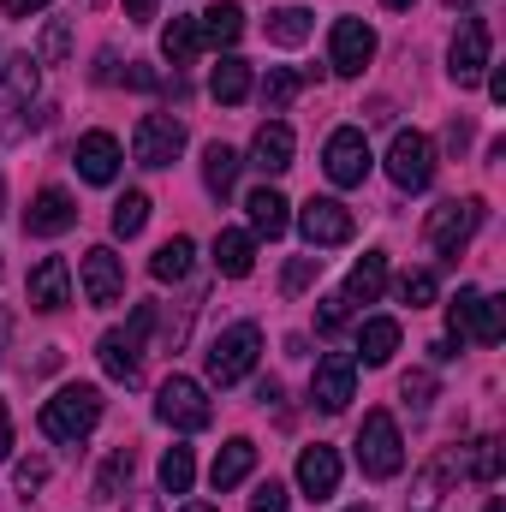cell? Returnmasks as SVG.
Instances as JSON below:
<instances>
[{
  "mask_svg": "<svg viewBox=\"0 0 506 512\" xmlns=\"http://www.w3.org/2000/svg\"><path fill=\"white\" fill-rule=\"evenodd\" d=\"M96 423H102V387H90V382L60 387V393L42 405V435L60 441V447H78Z\"/></svg>",
  "mask_w": 506,
  "mask_h": 512,
  "instance_id": "cell-1",
  "label": "cell"
},
{
  "mask_svg": "<svg viewBox=\"0 0 506 512\" xmlns=\"http://www.w3.org/2000/svg\"><path fill=\"white\" fill-rule=\"evenodd\" d=\"M256 358H262V328H256V322H233V328H221V334L209 340V352H203L209 382L215 387L245 382V376L256 370Z\"/></svg>",
  "mask_w": 506,
  "mask_h": 512,
  "instance_id": "cell-2",
  "label": "cell"
},
{
  "mask_svg": "<svg viewBox=\"0 0 506 512\" xmlns=\"http://www.w3.org/2000/svg\"><path fill=\"white\" fill-rule=\"evenodd\" d=\"M149 328H155V304H137L126 328H108V334H102L96 358H102V370H108L114 382L131 387L137 376H143V334H149Z\"/></svg>",
  "mask_w": 506,
  "mask_h": 512,
  "instance_id": "cell-3",
  "label": "cell"
},
{
  "mask_svg": "<svg viewBox=\"0 0 506 512\" xmlns=\"http://www.w3.org/2000/svg\"><path fill=\"white\" fill-rule=\"evenodd\" d=\"M155 417H161L167 429H179V435H197V429H209V417H215V405H209V387L191 382V376H167V382L155 387Z\"/></svg>",
  "mask_w": 506,
  "mask_h": 512,
  "instance_id": "cell-4",
  "label": "cell"
},
{
  "mask_svg": "<svg viewBox=\"0 0 506 512\" xmlns=\"http://www.w3.org/2000/svg\"><path fill=\"white\" fill-rule=\"evenodd\" d=\"M483 215H489V203H483V197H453V203L429 209V221H423V239H429L441 256H459L465 245H471V233L483 227Z\"/></svg>",
  "mask_w": 506,
  "mask_h": 512,
  "instance_id": "cell-5",
  "label": "cell"
},
{
  "mask_svg": "<svg viewBox=\"0 0 506 512\" xmlns=\"http://www.w3.org/2000/svg\"><path fill=\"white\" fill-rule=\"evenodd\" d=\"M358 465H364V477H399V465H405V441H399V423L387 417V411H370L364 417V429H358Z\"/></svg>",
  "mask_w": 506,
  "mask_h": 512,
  "instance_id": "cell-6",
  "label": "cell"
},
{
  "mask_svg": "<svg viewBox=\"0 0 506 512\" xmlns=\"http://www.w3.org/2000/svg\"><path fill=\"white\" fill-rule=\"evenodd\" d=\"M30 102H36V60L18 54L0 78V143H18L30 131Z\"/></svg>",
  "mask_w": 506,
  "mask_h": 512,
  "instance_id": "cell-7",
  "label": "cell"
},
{
  "mask_svg": "<svg viewBox=\"0 0 506 512\" xmlns=\"http://www.w3.org/2000/svg\"><path fill=\"white\" fill-rule=\"evenodd\" d=\"M387 179H393L399 191H429V179H435V143H429L423 131H393Z\"/></svg>",
  "mask_w": 506,
  "mask_h": 512,
  "instance_id": "cell-8",
  "label": "cell"
},
{
  "mask_svg": "<svg viewBox=\"0 0 506 512\" xmlns=\"http://www.w3.org/2000/svg\"><path fill=\"white\" fill-rule=\"evenodd\" d=\"M185 149V126L173 114H143L137 131H131V161L137 167H173Z\"/></svg>",
  "mask_w": 506,
  "mask_h": 512,
  "instance_id": "cell-9",
  "label": "cell"
},
{
  "mask_svg": "<svg viewBox=\"0 0 506 512\" xmlns=\"http://www.w3.org/2000/svg\"><path fill=\"white\" fill-rule=\"evenodd\" d=\"M310 399H316V411H346L352 399H358V358L352 352H328V358H316V376H310Z\"/></svg>",
  "mask_w": 506,
  "mask_h": 512,
  "instance_id": "cell-10",
  "label": "cell"
},
{
  "mask_svg": "<svg viewBox=\"0 0 506 512\" xmlns=\"http://www.w3.org/2000/svg\"><path fill=\"white\" fill-rule=\"evenodd\" d=\"M322 167H328V179H334L340 191L364 185V179H370V137L358 126H340L328 137V149H322Z\"/></svg>",
  "mask_w": 506,
  "mask_h": 512,
  "instance_id": "cell-11",
  "label": "cell"
},
{
  "mask_svg": "<svg viewBox=\"0 0 506 512\" xmlns=\"http://www.w3.org/2000/svg\"><path fill=\"white\" fill-rule=\"evenodd\" d=\"M370 60H376V30L364 18H334V30H328V66L340 78H358Z\"/></svg>",
  "mask_w": 506,
  "mask_h": 512,
  "instance_id": "cell-12",
  "label": "cell"
},
{
  "mask_svg": "<svg viewBox=\"0 0 506 512\" xmlns=\"http://www.w3.org/2000/svg\"><path fill=\"white\" fill-rule=\"evenodd\" d=\"M489 24L483 18H465L459 30H453V48H447V72H453V84H477L483 72H489Z\"/></svg>",
  "mask_w": 506,
  "mask_h": 512,
  "instance_id": "cell-13",
  "label": "cell"
},
{
  "mask_svg": "<svg viewBox=\"0 0 506 512\" xmlns=\"http://www.w3.org/2000/svg\"><path fill=\"white\" fill-rule=\"evenodd\" d=\"M78 227V203L60 191V185H42L36 197H30V209H24V233L30 239H60V233H72Z\"/></svg>",
  "mask_w": 506,
  "mask_h": 512,
  "instance_id": "cell-14",
  "label": "cell"
},
{
  "mask_svg": "<svg viewBox=\"0 0 506 512\" xmlns=\"http://www.w3.org/2000/svg\"><path fill=\"white\" fill-rule=\"evenodd\" d=\"M298 227H304V239L316 245V251H328V245H352V209L346 203H334V197H310L304 203V215H298Z\"/></svg>",
  "mask_w": 506,
  "mask_h": 512,
  "instance_id": "cell-15",
  "label": "cell"
},
{
  "mask_svg": "<svg viewBox=\"0 0 506 512\" xmlns=\"http://www.w3.org/2000/svg\"><path fill=\"white\" fill-rule=\"evenodd\" d=\"M24 298H30V310H42V316L66 310V304H72V268H66V256H42V262L30 268V280H24Z\"/></svg>",
  "mask_w": 506,
  "mask_h": 512,
  "instance_id": "cell-16",
  "label": "cell"
},
{
  "mask_svg": "<svg viewBox=\"0 0 506 512\" xmlns=\"http://www.w3.org/2000/svg\"><path fill=\"white\" fill-rule=\"evenodd\" d=\"M465 477V465H459V447H441L423 471H417V483H411V512H435L441 507V495L453 489Z\"/></svg>",
  "mask_w": 506,
  "mask_h": 512,
  "instance_id": "cell-17",
  "label": "cell"
},
{
  "mask_svg": "<svg viewBox=\"0 0 506 512\" xmlns=\"http://www.w3.org/2000/svg\"><path fill=\"white\" fill-rule=\"evenodd\" d=\"M84 298L90 304H120L126 298V262L108 251V245L84 251Z\"/></svg>",
  "mask_w": 506,
  "mask_h": 512,
  "instance_id": "cell-18",
  "label": "cell"
},
{
  "mask_svg": "<svg viewBox=\"0 0 506 512\" xmlns=\"http://www.w3.org/2000/svg\"><path fill=\"white\" fill-rule=\"evenodd\" d=\"M72 161H78V173H84L90 185H114V179H120V161H126V155H120V137H114V131H84V137H78V155H72Z\"/></svg>",
  "mask_w": 506,
  "mask_h": 512,
  "instance_id": "cell-19",
  "label": "cell"
},
{
  "mask_svg": "<svg viewBox=\"0 0 506 512\" xmlns=\"http://www.w3.org/2000/svg\"><path fill=\"white\" fill-rule=\"evenodd\" d=\"M298 489H304V501H328L340 489V453L334 447H304L298 453Z\"/></svg>",
  "mask_w": 506,
  "mask_h": 512,
  "instance_id": "cell-20",
  "label": "cell"
},
{
  "mask_svg": "<svg viewBox=\"0 0 506 512\" xmlns=\"http://www.w3.org/2000/svg\"><path fill=\"white\" fill-rule=\"evenodd\" d=\"M251 471H256V441L251 435H233V441H221V453H215V465H209V483H215V495H221V489H239Z\"/></svg>",
  "mask_w": 506,
  "mask_h": 512,
  "instance_id": "cell-21",
  "label": "cell"
},
{
  "mask_svg": "<svg viewBox=\"0 0 506 512\" xmlns=\"http://www.w3.org/2000/svg\"><path fill=\"white\" fill-rule=\"evenodd\" d=\"M292 149H298L292 126H286V120H268V126H256V137H251V167L286 173V167H292Z\"/></svg>",
  "mask_w": 506,
  "mask_h": 512,
  "instance_id": "cell-22",
  "label": "cell"
},
{
  "mask_svg": "<svg viewBox=\"0 0 506 512\" xmlns=\"http://www.w3.org/2000/svg\"><path fill=\"white\" fill-rule=\"evenodd\" d=\"M245 215H251V239H280L286 227H292V203L274 191V185H262L245 197Z\"/></svg>",
  "mask_w": 506,
  "mask_h": 512,
  "instance_id": "cell-23",
  "label": "cell"
},
{
  "mask_svg": "<svg viewBox=\"0 0 506 512\" xmlns=\"http://www.w3.org/2000/svg\"><path fill=\"white\" fill-rule=\"evenodd\" d=\"M197 36H203V48H227V54H233V42L245 36V6H239V0L209 6V12L197 18Z\"/></svg>",
  "mask_w": 506,
  "mask_h": 512,
  "instance_id": "cell-24",
  "label": "cell"
},
{
  "mask_svg": "<svg viewBox=\"0 0 506 512\" xmlns=\"http://www.w3.org/2000/svg\"><path fill=\"white\" fill-rule=\"evenodd\" d=\"M131 471H137V453L131 447H114L108 459H102V471H96V483H90V501H102V507H114L120 495L131 489Z\"/></svg>",
  "mask_w": 506,
  "mask_h": 512,
  "instance_id": "cell-25",
  "label": "cell"
},
{
  "mask_svg": "<svg viewBox=\"0 0 506 512\" xmlns=\"http://www.w3.org/2000/svg\"><path fill=\"white\" fill-rule=\"evenodd\" d=\"M209 96H215L221 108H239V102L251 96V60H239V54H221V66L209 72Z\"/></svg>",
  "mask_w": 506,
  "mask_h": 512,
  "instance_id": "cell-26",
  "label": "cell"
},
{
  "mask_svg": "<svg viewBox=\"0 0 506 512\" xmlns=\"http://www.w3.org/2000/svg\"><path fill=\"white\" fill-rule=\"evenodd\" d=\"M215 268H221L227 280H245V274L256 268V239L251 233H239V227L215 233Z\"/></svg>",
  "mask_w": 506,
  "mask_h": 512,
  "instance_id": "cell-27",
  "label": "cell"
},
{
  "mask_svg": "<svg viewBox=\"0 0 506 512\" xmlns=\"http://www.w3.org/2000/svg\"><path fill=\"white\" fill-rule=\"evenodd\" d=\"M381 286H387V251H364L352 262V274H346V298L352 304H376Z\"/></svg>",
  "mask_w": 506,
  "mask_h": 512,
  "instance_id": "cell-28",
  "label": "cell"
},
{
  "mask_svg": "<svg viewBox=\"0 0 506 512\" xmlns=\"http://www.w3.org/2000/svg\"><path fill=\"white\" fill-rule=\"evenodd\" d=\"M393 352H399V322H393V316H370V322L358 328V358L376 370V364H387Z\"/></svg>",
  "mask_w": 506,
  "mask_h": 512,
  "instance_id": "cell-29",
  "label": "cell"
},
{
  "mask_svg": "<svg viewBox=\"0 0 506 512\" xmlns=\"http://www.w3.org/2000/svg\"><path fill=\"white\" fill-rule=\"evenodd\" d=\"M310 30H316V18H310L304 6L268 12V42H274V48H298V42H310Z\"/></svg>",
  "mask_w": 506,
  "mask_h": 512,
  "instance_id": "cell-30",
  "label": "cell"
},
{
  "mask_svg": "<svg viewBox=\"0 0 506 512\" xmlns=\"http://www.w3.org/2000/svg\"><path fill=\"white\" fill-rule=\"evenodd\" d=\"M197 48H203V36H197V18H173V24L161 30V54L173 60V72H185V66L197 60Z\"/></svg>",
  "mask_w": 506,
  "mask_h": 512,
  "instance_id": "cell-31",
  "label": "cell"
},
{
  "mask_svg": "<svg viewBox=\"0 0 506 512\" xmlns=\"http://www.w3.org/2000/svg\"><path fill=\"white\" fill-rule=\"evenodd\" d=\"M203 185H209L215 197H227V191L239 185V149H227V143H209V149H203Z\"/></svg>",
  "mask_w": 506,
  "mask_h": 512,
  "instance_id": "cell-32",
  "label": "cell"
},
{
  "mask_svg": "<svg viewBox=\"0 0 506 512\" xmlns=\"http://www.w3.org/2000/svg\"><path fill=\"white\" fill-rule=\"evenodd\" d=\"M459 465H465V477L495 483V477H501V441H495V435H477L471 447H459Z\"/></svg>",
  "mask_w": 506,
  "mask_h": 512,
  "instance_id": "cell-33",
  "label": "cell"
},
{
  "mask_svg": "<svg viewBox=\"0 0 506 512\" xmlns=\"http://www.w3.org/2000/svg\"><path fill=\"white\" fill-rule=\"evenodd\" d=\"M191 256H197V245H191L185 233H173L161 251L149 256V274H155V280H185V274H191Z\"/></svg>",
  "mask_w": 506,
  "mask_h": 512,
  "instance_id": "cell-34",
  "label": "cell"
},
{
  "mask_svg": "<svg viewBox=\"0 0 506 512\" xmlns=\"http://www.w3.org/2000/svg\"><path fill=\"white\" fill-rule=\"evenodd\" d=\"M501 334H506V298H483V292H477V310H471V334H465V340L495 346Z\"/></svg>",
  "mask_w": 506,
  "mask_h": 512,
  "instance_id": "cell-35",
  "label": "cell"
},
{
  "mask_svg": "<svg viewBox=\"0 0 506 512\" xmlns=\"http://www.w3.org/2000/svg\"><path fill=\"white\" fill-rule=\"evenodd\" d=\"M191 483H197L191 447H167V453H161V489H167V495H191Z\"/></svg>",
  "mask_w": 506,
  "mask_h": 512,
  "instance_id": "cell-36",
  "label": "cell"
},
{
  "mask_svg": "<svg viewBox=\"0 0 506 512\" xmlns=\"http://www.w3.org/2000/svg\"><path fill=\"white\" fill-rule=\"evenodd\" d=\"M298 90H304V72H292V66H274V72L262 78V102H268V114H286Z\"/></svg>",
  "mask_w": 506,
  "mask_h": 512,
  "instance_id": "cell-37",
  "label": "cell"
},
{
  "mask_svg": "<svg viewBox=\"0 0 506 512\" xmlns=\"http://www.w3.org/2000/svg\"><path fill=\"white\" fill-rule=\"evenodd\" d=\"M149 227V197L143 191H126L120 203H114V239H137Z\"/></svg>",
  "mask_w": 506,
  "mask_h": 512,
  "instance_id": "cell-38",
  "label": "cell"
},
{
  "mask_svg": "<svg viewBox=\"0 0 506 512\" xmlns=\"http://www.w3.org/2000/svg\"><path fill=\"white\" fill-rule=\"evenodd\" d=\"M66 54H72V24L54 18V24L42 30V42H36V66H60Z\"/></svg>",
  "mask_w": 506,
  "mask_h": 512,
  "instance_id": "cell-39",
  "label": "cell"
},
{
  "mask_svg": "<svg viewBox=\"0 0 506 512\" xmlns=\"http://www.w3.org/2000/svg\"><path fill=\"white\" fill-rule=\"evenodd\" d=\"M346 322H352V298H346V292H328V298L316 304V328H322V334H340Z\"/></svg>",
  "mask_w": 506,
  "mask_h": 512,
  "instance_id": "cell-40",
  "label": "cell"
},
{
  "mask_svg": "<svg viewBox=\"0 0 506 512\" xmlns=\"http://www.w3.org/2000/svg\"><path fill=\"white\" fill-rule=\"evenodd\" d=\"M48 471H54V465H48L42 453H30V459H18V465H12V483H18V495L30 501V495H36V489L48 483Z\"/></svg>",
  "mask_w": 506,
  "mask_h": 512,
  "instance_id": "cell-41",
  "label": "cell"
},
{
  "mask_svg": "<svg viewBox=\"0 0 506 512\" xmlns=\"http://www.w3.org/2000/svg\"><path fill=\"white\" fill-rule=\"evenodd\" d=\"M399 298H405L411 310H423V304H435V274H429V268H411V274L399 280Z\"/></svg>",
  "mask_w": 506,
  "mask_h": 512,
  "instance_id": "cell-42",
  "label": "cell"
},
{
  "mask_svg": "<svg viewBox=\"0 0 506 512\" xmlns=\"http://www.w3.org/2000/svg\"><path fill=\"white\" fill-rule=\"evenodd\" d=\"M316 274H322V256H292V262H286V274H280V292H304Z\"/></svg>",
  "mask_w": 506,
  "mask_h": 512,
  "instance_id": "cell-43",
  "label": "cell"
},
{
  "mask_svg": "<svg viewBox=\"0 0 506 512\" xmlns=\"http://www.w3.org/2000/svg\"><path fill=\"white\" fill-rule=\"evenodd\" d=\"M471 310H477V286H459V298L447 304V328H453V340L471 334Z\"/></svg>",
  "mask_w": 506,
  "mask_h": 512,
  "instance_id": "cell-44",
  "label": "cell"
},
{
  "mask_svg": "<svg viewBox=\"0 0 506 512\" xmlns=\"http://www.w3.org/2000/svg\"><path fill=\"white\" fill-rule=\"evenodd\" d=\"M399 399H405L411 411H429V399H435V376H429V370H411V376L399 382Z\"/></svg>",
  "mask_w": 506,
  "mask_h": 512,
  "instance_id": "cell-45",
  "label": "cell"
},
{
  "mask_svg": "<svg viewBox=\"0 0 506 512\" xmlns=\"http://www.w3.org/2000/svg\"><path fill=\"white\" fill-rule=\"evenodd\" d=\"M251 512H286V483H256V495H251Z\"/></svg>",
  "mask_w": 506,
  "mask_h": 512,
  "instance_id": "cell-46",
  "label": "cell"
},
{
  "mask_svg": "<svg viewBox=\"0 0 506 512\" xmlns=\"http://www.w3.org/2000/svg\"><path fill=\"white\" fill-rule=\"evenodd\" d=\"M126 84H131V90H161V72H155V66H137V60H131V66H126Z\"/></svg>",
  "mask_w": 506,
  "mask_h": 512,
  "instance_id": "cell-47",
  "label": "cell"
},
{
  "mask_svg": "<svg viewBox=\"0 0 506 512\" xmlns=\"http://www.w3.org/2000/svg\"><path fill=\"white\" fill-rule=\"evenodd\" d=\"M6 6V18H30V12H42V6H54V0H0Z\"/></svg>",
  "mask_w": 506,
  "mask_h": 512,
  "instance_id": "cell-48",
  "label": "cell"
},
{
  "mask_svg": "<svg viewBox=\"0 0 506 512\" xmlns=\"http://www.w3.org/2000/svg\"><path fill=\"white\" fill-rule=\"evenodd\" d=\"M0 459H12V411H6V399H0Z\"/></svg>",
  "mask_w": 506,
  "mask_h": 512,
  "instance_id": "cell-49",
  "label": "cell"
},
{
  "mask_svg": "<svg viewBox=\"0 0 506 512\" xmlns=\"http://www.w3.org/2000/svg\"><path fill=\"white\" fill-rule=\"evenodd\" d=\"M126 18L131 24H149L155 18V0H126Z\"/></svg>",
  "mask_w": 506,
  "mask_h": 512,
  "instance_id": "cell-50",
  "label": "cell"
},
{
  "mask_svg": "<svg viewBox=\"0 0 506 512\" xmlns=\"http://www.w3.org/2000/svg\"><path fill=\"white\" fill-rule=\"evenodd\" d=\"M6 340H12V310H0V358H6Z\"/></svg>",
  "mask_w": 506,
  "mask_h": 512,
  "instance_id": "cell-51",
  "label": "cell"
},
{
  "mask_svg": "<svg viewBox=\"0 0 506 512\" xmlns=\"http://www.w3.org/2000/svg\"><path fill=\"white\" fill-rule=\"evenodd\" d=\"M131 512H161V507H155V501H137V507H131Z\"/></svg>",
  "mask_w": 506,
  "mask_h": 512,
  "instance_id": "cell-52",
  "label": "cell"
},
{
  "mask_svg": "<svg viewBox=\"0 0 506 512\" xmlns=\"http://www.w3.org/2000/svg\"><path fill=\"white\" fill-rule=\"evenodd\" d=\"M381 6H393V12H405V6H411V0H381Z\"/></svg>",
  "mask_w": 506,
  "mask_h": 512,
  "instance_id": "cell-53",
  "label": "cell"
},
{
  "mask_svg": "<svg viewBox=\"0 0 506 512\" xmlns=\"http://www.w3.org/2000/svg\"><path fill=\"white\" fill-rule=\"evenodd\" d=\"M0 215H6V179H0Z\"/></svg>",
  "mask_w": 506,
  "mask_h": 512,
  "instance_id": "cell-54",
  "label": "cell"
},
{
  "mask_svg": "<svg viewBox=\"0 0 506 512\" xmlns=\"http://www.w3.org/2000/svg\"><path fill=\"white\" fill-rule=\"evenodd\" d=\"M483 512H506V507H501V501H489V507H483Z\"/></svg>",
  "mask_w": 506,
  "mask_h": 512,
  "instance_id": "cell-55",
  "label": "cell"
},
{
  "mask_svg": "<svg viewBox=\"0 0 506 512\" xmlns=\"http://www.w3.org/2000/svg\"><path fill=\"white\" fill-rule=\"evenodd\" d=\"M185 512H215V507H203V501H197V507H185Z\"/></svg>",
  "mask_w": 506,
  "mask_h": 512,
  "instance_id": "cell-56",
  "label": "cell"
},
{
  "mask_svg": "<svg viewBox=\"0 0 506 512\" xmlns=\"http://www.w3.org/2000/svg\"><path fill=\"white\" fill-rule=\"evenodd\" d=\"M346 512H376V507H346Z\"/></svg>",
  "mask_w": 506,
  "mask_h": 512,
  "instance_id": "cell-57",
  "label": "cell"
}]
</instances>
